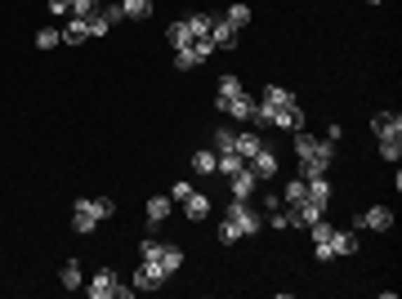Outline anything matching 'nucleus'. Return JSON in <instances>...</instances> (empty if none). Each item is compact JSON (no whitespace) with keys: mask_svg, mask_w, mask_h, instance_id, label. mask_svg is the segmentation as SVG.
I'll use <instances>...</instances> for the list:
<instances>
[{"mask_svg":"<svg viewBox=\"0 0 402 299\" xmlns=\"http://www.w3.org/2000/svg\"><path fill=\"white\" fill-rule=\"evenodd\" d=\"M260 214L250 210V201H228V214H224V223H219V242H241V237H255L260 232Z\"/></svg>","mask_w":402,"mask_h":299,"instance_id":"obj_1","label":"nucleus"},{"mask_svg":"<svg viewBox=\"0 0 402 299\" xmlns=\"http://www.w3.org/2000/svg\"><path fill=\"white\" fill-rule=\"evenodd\" d=\"M295 157H300V161L331 165V157H335V143H322V139H313V134H304V130H295Z\"/></svg>","mask_w":402,"mask_h":299,"instance_id":"obj_2","label":"nucleus"},{"mask_svg":"<svg viewBox=\"0 0 402 299\" xmlns=\"http://www.w3.org/2000/svg\"><path fill=\"white\" fill-rule=\"evenodd\" d=\"M166 277H170V272L156 264V259H143L139 272H134V291H156V286H161Z\"/></svg>","mask_w":402,"mask_h":299,"instance_id":"obj_3","label":"nucleus"},{"mask_svg":"<svg viewBox=\"0 0 402 299\" xmlns=\"http://www.w3.org/2000/svg\"><path fill=\"white\" fill-rule=\"evenodd\" d=\"M273 125H277V130H290V134H295V130H304V107H300V103L273 107Z\"/></svg>","mask_w":402,"mask_h":299,"instance_id":"obj_4","label":"nucleus"},{"mask_svg":"<svg viewBox=\"0 0 402 299\" xmlns=\"http://www.w3.org/2000/svg\"><path fill=\"white\" fill-rule=\"evenodd\" d=\"M116 272L112 268H103V272H94V281L90 286H85V295H90V299H116Z\"/></svg>","mask_w":402,"mask_h":299,"instance_id":"obj_5","label":"nucleus"},{"mask_svg":"<svg viewBox=\"0 0 402 299\" xmlns=\"http://www.w3.org/2000/svg\"><path fill=\"white\" fill-rule=\"evenodd\" d=\"M358 228H371V232H389V228H394V210H389V206H371L367 214H358Z\"/></svg>","mask_w":402,"mask_h":299,"instance_id":"obj_6","label":"nucleus"},{"mask_svg":"<svg viewBox=\"0 0 402 299\" xmlns=\"http://www.w3.org/2000/svg\"><path fill=\"white\" fill-rule=\"evenodd\" d=\"M215 107H219V112H228V116H237V121H250L255 99H250L246 90H241V94H233V99H215Z\"/></svg>","mask_w":402,"mask_h":299,"instance_id":"obj_7","label":"nucleus"},{"mask_svg":"<svg viewBox=\"0 0 402 299\" xmlns=\"http://www.w3.org/2000/svg\"><path fill=\"white\" fill-rule=\"evenodd\" d=\"M228 179H233V188H228V193H233V201H250V193L260 188V179H255L250 165H241V170H237V174H228Z\"/></svg>","mask_w":402,"mask_h":299,"instance_id":"obj_8","label":"nucleus"},{"mask_svg":"<svg viewBox=\"0 0 402 299\" xmlns=\"http://www.w3.org/2000/svg\"><path fill=\"white\" fill-rule=\"evenodd\" d=\"M371 130H375V139H402V116L398 112H375Z\"/></svg>","mask_w":402,"mask_h":299,"instance_id":"obj_9","label":"nucleus"},{"mask_svg":"<svg viewBox=\"0 0 402 299\" xmlns=\"http://www.w3.org/2000/svg\"><path fill=\"white\" fill-rule=\"evenodd\" d=\"M246 165L255 170V179H273V174H277V152H273V148H268V143H264V148L255 152V157H250Z\"/></svg>","mask_w":402,"mask_h":299,"instance_id":"obj_10","label":"nucleus"},{"mask_svg":"<svg viewBox=\"0 0 402 299\" xmlns=\"http://www.w3.org/2000/svg\"><path fill=\"white\" fill-rule=\"evenodd\" d=\"M72 228H76L81 237H85V232H94V228H99V219H94V210H90V197H81V201H76V206H72Z\"/></svg>","mask_w":402,"mask_h":299,"instance_id":"obj_11","label":"nucleus"},{"mask_svg":"<svg viewBox=\"0 0 402 299\" xmlns=\"http://www.w3.org/2000/svg\"><path fill=\"white\" fill-rule=\"evenodd\" d=\"M260 148H264V139L255 134V130H241V134L233 139V152H237L241 161H250V157H255V152H260Z\"/></svg>","mask_w":402,"mask_h":299,"instance_id":"obj_12","label":"nucleus"},{"mask_svg":"<svg viewBox=\"0 0 402 299\" xmlns=\"http://www.w3.org/2000/svg\"><path fill=\"white\" fill-rule=\"evenodd\" d=\"M237 36H241V32H233L224 18H215V22H210V41H215V50H233Z\"/></svg>","mask_w":402,"mask_h":299,"instance_id":"obj_13","label":"nucleus"},{"mask_svg":"<svg viewBox=\"0 0 402 299\" xmlns=\"http://www.w3.org/2000/svg\"><path fill=\"white\" fill-rule=\"evenodd\" d=\"M179 206H184L188 219H206V214H210V197H206V193H188Z\"/></svg>","mask_w":402,"mask_h":299,"instance_id":"obj_14","label":"nucleus"},{"mask_svg":"<svg viewBox=\"0 0 402 299\" xmlns=\"http://www.w3.org/2000/svg\"><path fill=\"white\" fill-rule=\"evenodd\" d=\"M331 250H335V255H358V232H353V228H335Z\"/></svg>","mask_w":402,"mask_h":299,"instance_id":"obj_15","label":"nucleus"},{"mask_svg":"<svg viewBox=\"0 0 402 299\" xmlns=\"http://www.w3.org/2000/svg\"><path fill=\"white\" fill-rule=\"evenodd\" d=\"M90 41V22L85 18H72L67 27H63V45H85Z\"/></svg>","mask_w":402,"mask_h":299,"instance_id":"obj_16","label":"nucleus"},{"mask_svg":"<svg viewBox=\"0 0 402 299\" xmlns=\"http://www.w3.org/2000/svg\"><path fill=\"white\" fill-rule=\"evenodd\" d=\"M260 103H268V107H282V103H295V94H290L286 85H264Z\"/></svg>","mask_w":402,"mask_h":299,"instance_id":"obj_17","label":"nucleus"},{"mask_svg":"<svg viewBox=\"0 0 402 299\" xmlns=\"http://www.w3.org/2000/svg\"><path fill=\"white\" fill-rule=\"evenodd\" d=\"M206 58L192 50V45H184V50H175V71H192V67H201Z\"/></svg>","mask_w":402,"mask_h":299,"instance_id":"obj_18","label":"nucleus"},{"mask_svg":"<svg viewBox=\"0 0 402 299\" xmlns=\"http://www.w3.org/2000/svg\"><path fill=\"white\" fill-rule=\"evenodd\" d=\"M170 45H175V50H184V45H192V27H188V18H179V22H170Z\"/></svg>","mask_w":402,"mask_h":299,"instance_id":"obj_19","label":"nucleus"},{"mask_svg":"<svg viewBox=\"0 0 402 299\" xmlns=\"http://www.w3.org/2000/svg\"><path fill=\"white\" fill-rule=\"evenodd\" d=\"M309 201H318L322 210L331 206V183H326V174L322 179H309Z\"/></svg>","mask_w":402,"mask_h":299,"instance_id":"obj_20","label":"nucleus"},{"mask_svg":"<svg viewBox=\"0 0 402 299\" xmlns=\"http://www.w3.org/2000/svg\"><path fill=\"white\" fill-rule=\"evenodd\" d=\"M121 14L134 18V22H143V18L152 14V0H121Z\"/></svg>","mask_w":402,"mask_h":299,"instance_id":"obj_21","label":"nucleus"},{"mask_svg":"<svg viewBox=\"0 0 402 299\" xmlns=\"http://www.w3.org/2000/svg\"><path fill=\"white\" fill-rule=\"evenodd\" d=\"M170 210H175V201H170V197H152V201H148V219H152V223H166Z\"/></svg>","mask_w":402,"mask_h":299,"instance_id":"obj_22","label":"nucleus"},{"mask_svg":"<svg viewBox=\"0 0 402 299\" xmlns=\"http://www.w3.org/2000/svg\"><path fill=\"white\" fill-rule=\"evenodd\" d=\"M215 161H219V152H210V148L192 152V170H197V174H215Z\"/></svg>","mask_w":402,"mask_h":299,"instance_id":"obj_23","label":"nucleus"},{"mask_svg":"<svg viewBox=\"0 0 402 299\" xmlns=\"http://www.w3.org/2000/svg\"><path fill=\"white\" fill-rule=\"evenodd\" d=\"M224 22H228V27H233V32L250 27V5H233V9H228V14H224Z\"/></svg>","mask_w":402,"mask_h":299,"instance_id":"obj_24","label":"nucleus"},{"mask_svg":"<svg viewBox=\"0 0 402 299\" xmlns=\"http://www.w3.org/2000/svg\"><path fill=\"white\" fill-rule=\"evenodd\" d=\"M250 125H255V130H268V125H273V107L255 99V107H250Z\"/></svg>","mask_w":402,"mask_h":299,"instance_id":"obj_25","label":"nucleus"},{"mask_svg":"<svg viewBox=\"0 0 402 299\" xmlns=\"http://www.w3.org/2000/svg\"><path fill=\"white\" fill-rule=\"evenodd\" d=\"M54 45H63V32H58V27H41V32H36V50H54Z\"/></svg>","mask_w":402,"mask_h":299,"instance_id":"obj_26","label":"nucleus"},{"mask_svg":"<svg viewBox=\"0 0 402 299\" xmlns=\"http://www.w3.org/2000/svg\"><path fill=\"white\" fill-rule=\"evenodd\" d=\"M233 94H241V76L224 71V76H219V94H215V99H233Z\"/></svg>","mask_w":402,"mask_h":299,"instance_id":"obj_27","label":"nucleus"},{"mask_svg":"<svg viewBox=\"0 0 402 299\" xmlns=\"http://www.w3.org/2000/svg\"><path fill=\"white\" fill-rule=\"evenodd\" d=\"M156 264H161L166 272H179V264H184V250H179V246H166V250H161V259H156Z\"/></svg>","mask_w":402,"mask_h":299,"instance_id":"obj_28","label":"nucleus"},{"mask_svg":"<svg viewBox=\"0 0 402 299\" xmlns=\"http://www.w3.org/2000/svg\"><path fill=\"white\" fill-rule=\"evenodd\" d=\"M241 165H246V161H241V157H237V152H219V161H215V170H219V174H237V170H241Z\"/></svg>","mask_w":402,"mask_h":299,"instance_id":"obj_29","label":"nucleus"},{"mask_svg":"<svg viewBox=\"0 0 402 299\" xmlns=\"http://www.w3.org/2000/svg\"><path fill=\"white\" fill-rule=\"evenodd\" d=\"M304 197H309V183L304 179H286V206H300Z\"/></svg>","mask_w":402,"mask_h":299,"instance_id":"obj_30","label":"nucleus"},{"mask_svg":"<svg viewBox=\"0 0 402 299\" xmlns=\"http://www.w3.org/2000/svg\"><path fill=\"white\" fill-rule=\"evenodd\" d=\"M90 210H94V219H112V214H116V206H112V201H107V197H90Z\"/></svg>","mask_w":402,"mask_h":299,"instance_id":"obj_31","label":"nucleus"},{"mask_svg":"<svg viewBox=\"0 0 402 299\" xmlns=\"http://www.w3.org/2000/svg\"><path fill=\"white\" fill-rule=\"evenodd\" d=\"M210 14H188V27H192V41H197V36H210Z\"/></svg>","mask_w":402,"mask_h":299,"instance_id":"obj_32","label":"nucleus"},{"mask_svg":"<svg viewBox=\"0 0 402 299\" xmlns=\"http://www.w3.org/2000/svg\"><path fill=\"white\" fill-rule=\"evenodd\" d=\"M63 286H67V291H81V264H76V259H72V264H63Z\"/></svg>","mask_w":402,"mask_h":299,"instance_id":"obj_33","label":"nucleus"},{"mask_svg":"<svg viewBox=\"0 0 402 299\" xmlns=\"http://www.w3.org/2000/svg\"><path fill=\"white\" fill-rule=\"evenodd\" d=\"M99 14V0H72V18H94Z\"/></svg>","mask_w":402,"mask_h":299,"instance_id":"obj_34","label":"nucleus"},{"mask_svg":"<svg viewBox=\"0 0 402 299\" xmlns=\"http://www.w3.org/2000/svg\"><path fill=\"white\" fill-rule=\"evenodd\" d=\"M233 139H237L233 130H228V125H219V130H215V152H233Z\"/></svg>","mask_w":402,"mask_h":299,"instance_id":"obj_35","label":"nucleus"},{"mask_svg":"<svg viewBox=\"0 0 402 299\" xmlns=\"http://www.w3.org/2000/svg\"><path fill=\"white\" fill-rule=\"evenodd\" d=\"M380 157L384 161H398L402 157V139H380Z\"/></svg>","mask_w":402,"mask_h":299,"instance_id":"obj_36","label":"nucleus"},{"mask_svg":"<svg viewBox=\"0 0 402 299\" xmlns=\"http://www.w3.org/2000/svg\"><path fill=\"white\" fill-rule=\"evenodd\" d=\"M326 174V165H318V161H300V179L309 183V179H322Z\"/></svg>","mask_w":402,"mask_h":299,"instance_id":"obj_37","label":"nucleus"},{"mask_svg":"<svg viewBox=\"0 0 402 299\" xmlns=\"http://www.w3.org/2000/svg\"><path fill=\"white\" fill-rule=\"evenodd\" d=\"M161 250H166V246L152 242V237H143V242H139V255H143V259H161Z\"/></svg>","mask_w":402,"mask_h":299,"instance_id":"obj_38","label":"nucleus"},{"mask_svg":"<svg viewBox=\"0 0 402 299\" xmlns=\"http://www.w3.org/2000/svg\"><path fill=\"white\" fill-rule=\"evenodd\" d=\"M85 22H90V36H107V32H112V22L103 18V9H99L94 18H85Z\"/></svg>","mask_w":402,"mask_h":299,"instance_id":"obj_39","label":"nucleus"},{"mask_svg":"<svg viewBox=\"0 0 402 299\" xmlns=\"http://www.w3.org/2000/svg\"><path fill=\"white\" fill-rule=\"evenodd\" d=\"M192 193V183H188V179H175V188H170V201H184Z\"/></svg>","mask_w":402,"mask_h":299,"instance_id":"obj_40","label":"nucleus"},{"mask_svg":"<svg viewBox=\"0 0 402 299\" xmlns=\"http://www.w3.org/2000/svg\"><path fill=\"white\" fill-rule=\"evenodd\" d=\"M268 223H273V228H282V232H286V228H290V210H286V214H273V219H268Z\"/></svg>","mask_w":402,"mask_h":299,"instance_id":"obj_41","label":"nucleus"},{"mask_svg":"<svg viewBox=\"0 0 402 299\" xmlns=\"http://www.w3.org/2000/svg\"><path fill=\"white\" fill-rule=\"evenodd\" d=\"M50 9H54V14H67V9H72V0H50Z\"/></svg>","mask_w":402,"mask_h":299,"instance_id":"obj_42","label":"nucleus"},{"mask_svg":"<svg viewBox=\"0 0 402 299\" xmlns=\"http://www.w3.org/2000/svg\"><path fill=\"white\" fill-rule=\"evenodd\" d=\"M99 5H103V0H99Z\"/></svg>","mask_w":402,"mask_h":299,"instance_id":"obj_43","label":"nucleus"}]
</instances>
